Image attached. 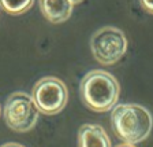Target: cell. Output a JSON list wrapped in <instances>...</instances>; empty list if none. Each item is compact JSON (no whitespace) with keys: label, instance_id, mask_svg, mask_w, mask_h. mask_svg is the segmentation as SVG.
<instances>
[{"label":"cell","instance_id":"10","mask_svg":"<svg viewBox=\"0 0 153 147\" xmlns=\"http://www.w3.org/2000/svg\"><path fill=\"white\" fill-rule=\"evenodd\" d=\"M0 147H25V146L18 144V143H6V144H3V146H0Z\"/></svg>","mask_w":153,"mask_h":147},{"label":"cell","instance_id":"12","mask_svg":"<svg viewBox=\"0 0 153 147\" xmlns=\"http://www.w3.org/2000/svg\"><path fill=\"white\" fill-rule=\"evenodd\" d=\"M0 114H1V107H0Z\"/></svg>","mask_w":153,"mask_h":147},{"label":"cell","instance_id":"1","mask_svg":"<svg viewBox=\"0 0 153 147\" xmlns=\"http://www.w3.org/2000/svg\"><path fill=\"white\" fill-rule=\"evenodd\" d=\"M112 129L122 142L135 146L150 135L153 117L150 112L137 103H120L111 112Z\"/></svg>","mask_w":153,"mask_h":147},{"label":"cell","instance_id":"9","mask_svg":"<svg viewBox=\"0 0 153 147\" xmlns=\"http://www.w3.org/2000/svg\"><path fill=\"white\" fill-rule=\"evenodd\" d=\"M141 7H142L146 13L153 14V2H141Z\"/></svg>","mask_w":153,"mask_h":147},{"label":"cell","instance_id":"2","mask_svg":"<svg viewBox=\"0 0 153 147\" xmlns=\"http://www.w3.org/2000/svg\"><path fill=\"white\" fill-rule=\"evenodd\" d=\"M79 93L83 105L90 110L105 113L116 106L120 87L109 72L96 69L83 76L79 84Z\"/></svg>","mask_w":153,"mask_h":147},{"label":"cell","instance_id":"5","mask_svg":"<svg viewBox=\"0 0 153 147\" xmlns=\"http://www.w3.org/2000/svg\"><path fill=\"white\" fill-rule=\"evenodd\" d=\"M32 98L40 113L53 115L66 107L68 100V91L60 78L53 76L42 77L34 84Z\"/></svg>","mask_w":153,"mask_h":147},{"label":"cell","instance_id":"7","mask_svg":"<svg viewBox=\"0 0 153 147\" xmlns=\"http://www.w3.org/2000/svg\"><path fill=\"white\" fill-rule=\"evenodd\" d=\"M78 2H49L42 0L40 2V8L45 18L52 23H62L70 18L73 13V7Z\"/></svg>","mask_w":153,"mask_h":147},{"label":"cell","instance_id":"8","mask_svg":"<svg viewBox=\"0 0 153 147\" xmlns=\"http://www.w3.org/2000/svg\"><path fill=\"white\" fill-rule=\"evenodd\" d=\"M33 6V2L29 0V2H18V3H8V2H0V7H3L8 14H13V15H18V14H22L25 11H27L30 7Z\"/></svg>","mask_w":153,"mask_h":147},{"label":"cell","instance_id":"6","mask_svg":"<svg viewBox=\"0 0 153 147\" xmlns=\"http://www.w3.org/2000/svg\"><path fill=\"white\" fill-rule=\"evenodd\" d=\"M78 147H111V139L99 124H85L78 131Z\"/></svg>","mask_w":153,"mask_h":147},{"label":"cell","instance_id":"4","mask_svg":"<svg viewBox=\"0 0 153 147\" xmlns=\"http://www.w3.org/2000/svg\"><path fill=\"white\" fill-rule=\"evenodd\" d=\"M3 115L10 129L23 133L36 127L40 112L32 95L26 92H14L7 98Z\"/></svg>","mask_w":153,"mask_h":147},{"label":"cell","instance_id":"11","mask_svg":"<svg viewBox=\"0 0 153 147\" xmlns=\"http://www.w3.org/2000/svg\"><path fill=\"white\" fill-rule=\"evenodd\" d=\"M116 147H135V146H133V144H127V143H122V144H119V146H116Z\"/></svg>","mask_w":153,"mask_h":147},{"label":"cell","instance_id":"3","mask_svg":"<svg viewBox=\"0 0 153 147\" xmlns=\"http://www.w3.org/2000/svg\"><path fill=\"white\" fill-rule=\"evenodd\" d=\"M90 50L94 59L101 65H114L119 62L127 51V38L120 29L104 26L93 33Z\"/></svg>","mask_w":153,"mask_h":147}]
</instances>
